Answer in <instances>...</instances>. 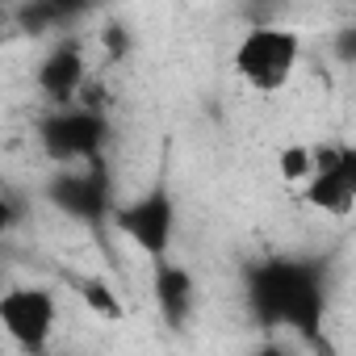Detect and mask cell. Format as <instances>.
<instances>
[{
    "label": "cell",
    "mask_w": 356,
    "mask_h": 356,
    "mask_svg": "<svg viewBox=\"0 0 356 356\" xmlns=\"http://www.w3.org/2000/svg\"><path fill=\"white\" fill-rule=\"evenodd\" d=\"M248 306L260 327L293 331L310 343L323 335V314H327V285L323 268L298 256H273L248 268Z\"/></svg>",
    "instance_id": "6da1fadb"
},
{
    "label": "cell",
    "mask_w": 356,
    "mask_h": 356,
    "mask_svg": "<svg viewBox=\"0 0 356 356\" xmlns=\"http://www.w3.org/2000/svg\"><path fill=\"white\" fill-rule=\"evenodd\" d=\"M298 59H302V38L285 26H256L239 38L235 55H231V67L235 76L260 92V97H273L281 92L293 72H298Z\"/></svg>",
    "instance_id": "7a4b0ae2"
},
{
    "label": "cell",
    "mask_w": 356,
    "mask_h": 356,
    "mask_svg": "<svg viewBox=\"0 0 356 356\" xmlns=\"http://www.w3.org/2000/svg\"><path fill=\"white\" fill-rule=\"evenodd\" d=\"M109 222H113V231H118L130 248H138L151 264H159V260H168V252H172L176 202H172V193H168L163 185H155V189H147V193H138V197H130V202H113Z\"/></svg>",
    "instance_id": "3957f363"
},
{
    "label": "cell",
    "mask_w": 356,
    "mask_h": 356,
    "mask_svg": "<svg viewBox=\"0 0 356 356\" xmlns=\"http://www.w3.org/2000/svg\"><path fill=\"white\" fill-rule=\"evenodd\" d=\"M38 143L55 168L101 163V151L109 143V122L88 105H67V109H55L38 126Z\"/></svg>",
    "instance_id": "277c9868"
},
{
    "label": "cell",
    "mask_w": 356,
    "mask_h": 356,
    "mask_svg": "<svg viewBox=\"0 0 356 356\" xmlns=\"http://www.w3.org/2000/svg\"><path fill=\"white\" fill-rule=\"evenodd\" d=\"M302 197L327 218H348L356 210V151L348 143L310 147V176L302 185Z\"/></svg>",
    "instance_id": "5b68a950"
},
{
    "label": "cell",
    "mask_w": 356,
    "mask_h": 356,
    "mask_svg": "<svg viewBox=\"0 0 356 356\" xmlns=\"http://www.w3.org/2000/svg\"><path fill=\"white\" fill-rule=\"evenodd\" d=\"M59 323V302L42 285H13L0 289V331L26 356H42L51 343V331Z\"/></svg>",
    "instance_id": "8992f818"
},
{
    "label": "cell",
    "mask_w": 356,
    "mask_h": 356,
    "mask_svg": "<svg viewBox=\"0 0 356 356\" xmlns=\"http://www.w3.org/2000/svg\"><path fill=\"white\" fill-rule=\"evenodd\" d=\"M47 197L76 222H105L113 210V189L109 172L101 163H80V168H55Z\"/></svg>",
    "instance_id": "52a82bcc"
},
{
    "label": "cell",
    "mask_w": 356,
    "mask_h": 356,
    "mask_svg": "<svg viewBox=\"0 0 356 356\" xmlns=\"http://www.w3.org/2000/svg\"><path fill=\"white\" fill-rule=\"evenodd\" d=\"M84 51L80 42H59L42 67H38V88L47 92V101L55 109H67V105H80V92H84Z\"/></svg>",
    "instance_id": "ba28073f"
},
{
    "label": "cell",
    "mask_w": 356,
    "mask_h": 356,
    "mask_svg": "<svg viewBox=\"0 0 356 356\" xmlns=\"http://www.w3.org/2000/svg\"><path fill=\"white\" fill-rule=\"evenodd\" d=\"M151 289H155V306L163 314V323L172 331H185L189 318H193V306H197V281L189 268L172 264V260H159L155 273H151Z\"/></svg>",
    "instance_id": "9c48e42d"
},
{
    "label": "cell",
    "mask_w": 356,
    "mask_h": 356,
    "mask_svg": "<svg viewBox=\"0 0 356 356\" xmlns=\"http://www.w3.org/2000/svg\"><path fill=\"white\" fill-rule=\"evenodd\" d=\"M76 289H80V298L88 302V310H97L101 318H122V302L113 298V289H109L105 281L88 277V281H76Z\"/></svg>",
    "instance_id": "30bf717a"
},
{
    "label": "cell",
    "mask_w": 356,
    "mask_h": 356,
    "mask_svg": "<svg viewBox=\"0 0 356 356\" xmlns=\"http://www.w3.org/2000/svg\"><path fill=\"white\" fill-rule=\"evenodd\" d=\"M277 172H281L285 185H306V176H310V147H285L277 155Z\"/></svg>",
    "instance_id": "8fae6325"
},
{
    "label": "cell",
    "mask_w": 356,
    "mask_h": 356,
    "mask_svg": "<svg viewBox=\"0 0 356 356\" xmlns=\"http://www.w3.org/2000/svg\"><path fill=\"white\" fill-rule=\"evenodd\" d=\"M17 227V206L5 197V193H0V235H9Z\"/></svg>",
    "instance_id": "7c38bea8"
},
{
    "label": "cell",
    "mask_w": 356,
    "mask_h": 356,
    "mask_svg": "<svg viewBox=\"0 0 356 356\" xmlns=\"http://www.w3.org/2000/svg\"><path fill=\"white\" fill-rule=\"evenodd\" d=\"M256 356H289V352H285V348H281V343H264V348H260V352H256Z\"/></svg>",
    "instance_id": "4fadbf2b"
}]
</instances>
